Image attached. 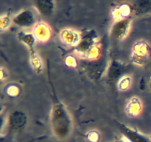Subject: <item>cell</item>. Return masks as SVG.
I'll return each instance as SVG.
<instances>
[{
	"label": "cell",
	"instance_id": "1",
	"mask_svg": "<svg viewBox=\"0 0 151 142\" xmlns=\"http://www.w3.org/2000/svg\"><path fill=\"white\" fill-rule=\"evenodd\" d=\"M51 124L53 134L59 139L66 138L72 132V118L66 108L60 102H57L53 106Z\"/></svg>",
	"mask_w": 151,
	"mask_h": 142
},
{
	"label": "cell",
	"instance_id": "2",
	"mask_svg": "<svg viewBox=\"0 0 151 142\" xmlns=\"http://www.w3.org/2000/svg\"><path fill=\"white\" fill-rule=\"evenodd\" d=\"M97 36L94 30L87 32L81 37L75 50L81 57L86 60H97L100 56V48L97 43Z\"/></svg>",
	"mask_w": 151,
	"mask_h": 142
},
{
	"label": "cell",
	"instance_id": "3",
	"mask_svg": "<svg viewBox=\"0 0 151 142\" xmlns=\"http://www.w3.org/2000/svg\"><path fill=\"white\" fill-rule=\"evenodd\" d=\"M128 70V66L119 61L114 59L109 64L107 70H106V75H107L108 81L111 85V87L117 86L118 82L122 78L125 76V72Z\"/></svg>",
	"mask_w": 151,
	"mask_h": 142
},
{
	"label": "cell",
	"instance_id": "4",
	"mask_svg": "<svg viewBox=\"0 0 151 142\" xmlns=\"http://www.w3.org/2000/svg\"><path fill=\"white\" fill-rule=\"evenodd\" d=\"M150 55V47L145 41H138L134 44L131 60L135 64L142 66L147 63Z\"/></svg>",
	"mask_w": 151,
	"mask_h": 142
},
{
	"label": "cell",
	"instance_id": "5",
	"mask_svg": "<svg viewBox=\"0 0 151 142\" xmlns=\"http://www.w3.org/2000/svg\"><path fill=\"white\" fill-rule=\"evenodd\" d=\"M27 124V117L24 112L16 109L9 115L7 125L12 132H21L25 128Z\"/></svg>",
	"mask_w": 151,
	"mask_h": 142
},
{
	"label": "cell",
	"instance_id": "6",
	"mask_svg": "<svg viewBox=\"0 0 151 142\" xmlns=\"http://www.w3.org/2000/svg\"><path fill=\"white\" fill-rule=\"evenodd\" d=\"M131 19H121L118 20L112 25L111 29V36L116 41H122L128 35L131 28Z\"/></svg>",
	"mask_w": 151,
	"mask_h": 142
},
{
	"label": "cell",
	"instance_id": "7",
	"mask_svg": "<svg viewBox=\"0 0 151 142\" xmlns=\"http://www.w3.org/2000/svg\"><path fill=\"white\" fill-rule=\"evenodd\" d=\"M114 121L122 135L129 142H151L150 137H147L137 130L128 127L123 123H120L116 121Z\"/></svg>",
	"mask_w": 151,
	"mask_h": 142
},
{
	"label": "cell",
	"instance_id": "8",
	"mask_svg": "<svg viewBox=\"0 0 151 142\" xmlns=\"http://www.w3.org/2000/svg\"><path fill=\"white\" fill-rule=\"evenodd\" d=\"M13 22L21 28H31L36 25L35 16L33 12L28 9L22 10L20 13L15 16Z\"/></svg>",
	"mask_w": 151,
	"mask_h": 142
},
{
	"label": "cell",
	"instance_id": "9",
	"mask_svg": "<svg viewBox=\"0 0 151 142\" xmlns=\"http://www.w3.org/2000/svg\"><path fill=\"white\" fill-rule=\"evenodd\" d=\"M84 70L90 76L94 78H101L102 75L106 70V64L100 60H87L84 62Z\"/></svg>",
	"mask_w": 151,
	"mask_h": 142
},
{
	"label": "cell",
	"instance_id": "10",
	"mask_svg": "<svg viewBox=\"0 0 151 142\" xmlns=\"http://www.w3.org/2000/svg\"><path fill=\"white\" fill-rule=\"evenodd\" d=\"M32 34L37 41L40 42H46L50 38L52 35L51 28L45 22H39L34 26Z\"/></svg>",
	"mask_w": 151,
	"mask_h": 142
},
{
	"label": "cell",
	"instance_id": "11",
	"mask_svg": "<svg viewBox=\"0 0 151 142\" xmlns=\"http://www.w3.org/2000/svg\"><path fill=\"white\" fill-rule=\"evenodd\" d=\"M134 16H142L151 13V0H139L130 4Z\"/></svg>",
	"mask_w": 151,
	"mask_h": 142
},
{
	"label": "cell",
	"instance_id": "12",
	"mask_svg": "<svg viewBox=\"0 0 151 142\" xmlns=\"http://www.w3.org/2000/svg\"><path fill=\"white\" fill-rule=\"evenodd\" d=\"M60 38L63 44L69 46H75L79 44L81 37L77 31L72 29H64L60 33Z\"/></svg>",
	"mask_w": 151,
	"mask_h": 142
},
{
	"label": "cell",
	"instance_id": "13",
	"mask_svg": "<svg viewBox=\"0 0 151 142\" xmlns=\"http://www.w3.org/2000/svg\"><path fill=\"white\" fill-rule=\"evenodd\" d=\"M36 10L42 16L49 17L53 14L55 8V2L50 0H38L34 2Z\"/></svg>",
	"mask_w": 151,
	"mask_h": 142
},
{
	"label": "cell",
	"instance_id": "14",
	"mask_svg": "<svg viewBox=\"0 0 151 142\" xmlns=\"http://www.w3.org/2000/svg\"><path fill=\"white\" fill-rule=\"evenodd\" d=\"M142 109V104L140 99L137 97H132L125 107V112L128 116L134 118L139 115Z\"/></svg>",
	"mask_w": 151,
	"mask_h": 142
},
{
	"label": "cell",
	"instance_id": "15",
	"mask_svg": "<svg viewBox=\"0 0 151 142\" xmlns=\"http://www.w3.org/2000/svg\"><path fill=\"white\" fill-rule=\"evenodd\" d=\"M18 38H19V41L24 43L28 47L29 54L32 55L36 53L35 49H34V47H35V44L37 40L33 34L29 33L20 32L18 34Z\"/></svg>",
	"mask_w": 151,
	"mask_h": 142
},
{
	"label": "cell",
	"instance_id": "16",
	"mask_svg": "<svg viewBox=\"0 0 151 142\" xmlns=\"http://www.w3.org/2000/svg\"><path fill=\"white\" fill-rule=\"evenodd\" d=\"M111 13L113 17L116 19V21L128 19V18H130V16H132L131 5L127 4H120V5L117 6L112 10Z\"/></svg>",
	"mask_w": 151,
	"mask_h": 142
},
{
	"label": "cell",
	"instance_id": "17",
	"mask_svg": "<svg viewBox=\"0 0 151 142\" xmlns=\"http://www.w3.org/2000/svg\"><path fill=\"white\" fill-rule=\"evenodd\" d=\"M30 63L35 72H41L42 70V62L36 53L30 55Z\"/></svg>",
	"mask_w": 151,
	"mask_h": 142
},
{
	"label": "cell",
	"instance_id": "18",
	"mask_svg": "<svg viewBox=\"0 0 151 142\" xmlns=\"http://www.w3.org/2000/svg\"><path fill=\"white\" fill-rule=\"evenodd\" d=\"M131 78L130 76H125L123 78H121L119 80V81L118 82L117 84V87L118 89L122 91H124V90H126L129 88V87L131 86Z\"/></svg>",
	"mask_w": 151,
	"mask_h": 142
},
{
	"label": "cell",
	"instance_id": "19",
	"mask_svg": "<svg viewBox=\"0 0 151 142\" xmlns=\"http://www.w3.org/2000/svg\"><path fill=\"white\" fill-rule=\"evenodd\" d=\"M10 17L7 15H4V16H2L0 19V28H1V30H6L7 28L10 27Z\"/></svg>",
	"mask_w": 151,
	"mask_h": 142
},
{
	"label": "cell",
	"instance_id": "20",
	"mask_svg": "<svg viewBox=\"0 0 151 142\" xmlns=\"http://www.w3.org/2000/svg\"><path fill=\"white\" fill-rule=\"evenodd\" d=\"M87 138H88V140L91 142H98L100 139V135L97 131L92 130L88 133Z\"/></svg>",
	"mask_w": 151,
	"mask_h": 142
},
{
	"label": "cell",
	"instance_id": "21",
	"mask_svg": "<svg viewBox=\"0 0 151 142\" xmlns=\"http://www.w3.org/2000/svg\"><path fill=\"white\" fill-rule=\"evenodd\" d=\"M19 89L16 85H10L7 88V93L10 96H17L19 94Z\"/></svg>",
	"mask_w": 151,
	"mask_h": 142
},
{
	"label": "cell",
	"instance_id": "22",
	"mask_svg": "<svg viewBox=\"0 0 151 142\" xmlns=\"http://www.w3.org/2000/svg\"><path fill=\"white\" fill-rule=\"evenodd\" d=\"M65 62H66L67 66L72 67H76L77 65L76 60H75V58L72 57V56H67V57L66 58V61H65Z\"/></svg>",
	"mask_w": 151,
	"mask_h": 142
},
{
	"label": "cell",
	"instance_id": "23",
	"mask_svg": "<svg viewBox=\"0 0 151 142\" xmlns=\"http://www.w3.org/2000/svg\"><path fill=\"white\" fill-rule=\"evenodd\" d=\"M111 142H129V141H128L125 138H116L115 140L112 141Z\"/></svg>",
	"mask_w": 151,
	"mask_h": 142
},
{
	"label": "cell",
	"instance_id": "24",
	"mask_svg": "<svg viewBox=\"0 0 151 142\" xmlns=\"http://www.w3.org/2000/svg\"><path fill=\"white\" fill-rule=\"evenodd\" d=\"M4 72H6V70H4L3 68H1V81L4 79H5V78H7V73L4 74Z\"/></svg>",
	"mask_w": 151,
	"mask_h": 142
},
{
	"label": "cell",
	"instance_id": "25",
	"mask_svg": "<svg viewBox=\"0 0 151 142\" xmlns=\"http://www.w3.org/2000/svg\"><path fill=\"white\" fill-rule=\"evenodd\" d=\"M150 89H151V78H150Z\"/></svg>",
	"mask_w": 151,
	"mask_h": 142
},
{
	"label": "cell",
	"instance_id": "26",
	"mask_svg": "<svg viewBox=\"0 0 151 142\" xmlns=\"http://www.w3.org/2000/svg\"><path fill=\"white\" fill-rule=\"evenodd\" d=\"M150 141H151V136L150 137Z\"/></svg>",
	"mask_w": 151,
	"mask_h": 142
}]
</instances>
